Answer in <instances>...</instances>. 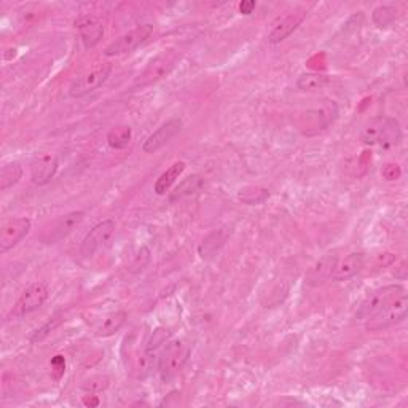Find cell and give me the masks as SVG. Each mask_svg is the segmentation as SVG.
Instances as JSON below:
<instances>
[{
	"instance_id": "obj_7",
	"label": "cell",
	"mask_w": 408,
	"mask_h": 408,
	"mask_svg": "<svg viewBox=\"0 0 408 408\" xmlns=\"http://www.w3.org/2000/svg\"><path fill=\"white\" fill-rule=\"evenodd\" d=\"M112 73V64L104 63L98 67H94L93 71L86 72L85 76L78 77L77 80L72 81L69 88V94L72 98H83L86 94L96 91L98 88L106 83L107 78Z\"/></svg>"
},
{
	"instance_id": "obj_14",
	"label": "cell",
	"mask_w": 408,
	"mask_h": 408,
	"mask_svg": "<svg viewBox=\"0 0 408 408\" xmlns=\"http://www.w3.org/2000/svg\"><path fill=\"white\" fill-rule=\"evenodd\" d=\"M338 257L337 255H324L311 265L310 270L305 275V282L311 285V287H317L324 282L332 281L333 270H335Z\"/></svg>"
},
{
	"instance_id": "obj_6",
	"label": "cell",
	"mask_w": 408,
	"mask_h": 408,
	"mask_svg": "<svg viewBox=\"0 0 408 408\" xmlns=\"http://www.w3.org/2000/svg\"><path fill=\"white\" fill-rule=\"evenodd\" d=\"M153 34L152 24H142L134 27L133 31H129L118 39H115L113 42L104 50L106 56H118V54L131 53L136 49H139L141 45H144L151 36Z\"/></svg>"
},
{
	"instance_id": "obj_10",
	"label": "cell",
	"mask_w": 408,
	"mask_h": 408,
	"mask_svg": "<svg viewBox=\"0 0 408 408\" xmlns=\"http://www.w3.org/2000/svg\"><path fill=\"white\" fill-rule=\"evenodd\" d=\"M32 222L27 217L6 220L0 228V253L5 254L21 243L31 231Z\"/></svg>"
},
{
	"instance_id": "obj_20",
	"label": "cell",
	"mask_w": 408,
	"mask_h": 408,
	"mask_svg": "<svg viewBox=\"0 0 408 408\" xmlns=\"http://www.w3.org/2000/svg\"><path fill=\"white\" fill-rule=\"evenodd\" d=\"M128 319V312L126 311H115L112 315H108L107 317H104L101 321V324L98 325L96 329V335L98 337H112L117 333L121 327H123L125 322Z\"/></svg>"
},
{
	"instance_id": "obj_19",
	"label": "cell",
	"mask_w": 408,
	"mask_h": 408,
	"mask_svg": "<svg viewBox=\"0 0 408 408\" xmlns=\"http://www.w3.org/2000/svg\"><path fill=\"white\" fill-rule=\"evenodd\" d=\"M183 171H185V163H183V161L173 163V165L169 166L166 171L160 175L158 179H156L155 187H153L155 193L160 195V196L166 195L169 192V188L174 185L175 180L180 178Z\"/></svg>"
},
{
	"instance_id": "obj_8",
	"label": "cell",
	"mask_w": 408,
	"mask_h": 408,
	"mask_svg": "<svg viewBox=\"0 0 408 408\" xmlns=\"http://www.w3.org/2000/svg\"><path fill=\"white\" fill-rule=\"evenodd\" d=\"M115 228H117V223H115V220L112 219H106V220L99 222L98 225H94L90 230V233L85 236L83 243H81L80 255L93 257L99 249L104 248L106 244L112 240Z\"/></svg>"
},
{
	"instance_id": "obj_27",
	"label": "cell",
	"mask_w": 408,
	"mask_h": 408,
	"mask_svg": "<svg viewBox=\"0 0 408 408\" xmlns=\"http://www.w3.org/2000/svg\"><path fill=\"white\" fill-rule=\"evenodd\" d=\"M148 262H151V250H148L146 246H142L139 249V253L134 255V260L131 263V268H129V271L131 273H139V271L144 270Z\"/></svg>"
},
{
	"instance_id": "obj_11",
	"label": "cell",
	"mask_w": 408,
	"mask_h": 408,
	"mask_svg": "<svg viewBox=\"0 0 408 408\" xmlns=\"http://www.w3.org/2000/svg\"><path fill=\"white\" fill-rule=\"evenodd\" d=\"M183 121L179 117H174L171 120H168L166 123H163L153 134L148 136L144 144H142V151L144 153H155L158 152L160 148L169 144L175 136L182 131Z\"/></svg>"
},
{
	"instance_id": "obj_23",
	"label": "cell",
	"mask_w": 408,
	"mask_h": 408,
	"mask_svg": "<svg viewBox=\"0 0 408 408\" xmlns=\"http://www.w3.org/2000/svg\"><path fill=\"white\" fill-rule=\"evenodd\" d=\"M133 139V129L131 126H117L108 131L107 134V144L113 151H121L126 148L129 142Z\"/></svg>"
},
{
	"instance_id": "obj_32",
	"label": "cell",
	"mask_w": 408,
	"mask_h": 408,
	"mask_svg": "<svg viewBox=\"0 0 408 408\" xmlns=\"http://www.w3.org/2000/svg\"><path fill=\"white\" fill-rule=\"evenodd\" d=\"M255 6L257 4L254 2V0H243V2L240 4V11H241V15H250L255 10Z\"/></svg>"
},
{
	"instance_id": "obj_1",
	"label": "cell",
	"mask_w": 408,
	"mask_h": 408,
	"mask_svg": "<svg viewBox=\"0 0 408 408\" xmlns=\"http://www.w3.org/2000/svg\"><path fill=\"white\" fill-rule=\"evenodd\" d=\"M180 61V53L175 50H165L161 51L146 66V69L142 71L134 80L136 88H146L151 86L156 81L166 78L169 73L174 71V67L178 66Z\"/></svg>"
},
{
	"instance_id": "obj_15",
	"label": "cell",
	"mask_w": 408,
	"mask_h": 408,
	"mask_svg": "<svg viewBox=\"0 0 408 408\" xmlns=\"http://www.w3.org/2000/svg\"><path fill=\"white\" fill-rule=\"evenodd\" d=\"M365 267V255L362 253H352L346 255L342 260H337L335 270H333L332 281L342 282L359 275Z\"/></svg>"
},
{
	"instance_id": "obj_28",
	"label": "cell",
	"mask_w": 408,
	"mask_h": 408,
	"mask_svg": "<svg viewBox=\"0 0 408 408\" xmlns=\"http://www.w3.org/2000/svg\"><path fill=\"white\" fill-rule=\"evenodd\" d=\"M64 372H66V359L64 356H54L51 359V375L53 378L56 379V382H59L61 378L64 377Z\"/></svg>"
},
{
	"instance_id": "obj_3",
	"label": "cell",
	"mask_w": 408,
	"mask_h": 408,
	"mask_svg": "<svg viewBox=\"0 0 408 408\" xmlns=\"http://www.w3.org/2000/svg\"><path fill=\"white\" fill-rule=\"evenodd\" d=\"M49 295H50V287L46 282L39 281L31 284L29 287L23 292V295L18 298V302L13 306V310L10 311L6 321L24 317L27 315H31V312L37 311L39 308H42L45 302L49 300Z\"/></svg>"
},
{
	"instance_id": "obj_29",
	"label": "cell",
	"mask_w": 408,
	"mask_h": 408,
	"mask_svg": "<svg viewBox=\"0 0 408 408\" xmlns=\"http://www.w3.org/2000/svg\"><path fill=\"white\" fill-rule=\"evenodd\" d=\"M253 192H248V190H241L240 192V200H243L244 203H248V204H260L263 203L260 198H257L258 195H268L267 190H263V188H250Z\"/></svg>"
},
{
	"instance_id": "obj_5",
	"label": "cell",
	"mask_w": 408,
	"mask_h": 408,
	"mask_svg": "<svg viewBox=\"0 0 408 408\" xmlns=\"http://www.w3.org/2000/svg\"><path fill=\"white\" fill-rule=\"evenodd\" d=\"M407 294L405 287L400 284H389L384 285V287H379L375 292L365 298V302L360 305V308L357 310V317L359 319H369L373 315H377L379 310H383L384 306L392 303L397 297Z\"/></svg>"
},
{
	"instance_id": "obj_13",
	"label": "cell",
	"mask_w": 408,
	"mask_h": 408,
	"mask_svg": "<svg viewBox=\"0 0 408 408\" xmlns=\"http://www.w3.org/2000/svg\"><path fill=\"white\" fill-rule=\"evenodd\" d=\"M76 27L81 42H83V46L88 50L96 46L101 42L102 36H104V26L93 15H81L80 18H77Z\"/></svg>"
},
{
	"instance_id": "obj_9",
	"label": "cell",
	"mask_w": 408,
	"mask_h": 408,
	"mask_svg": "<svg viewBox=\"0 0 408 408\" xmlns=\"http://www.w3.org/2000/svg\"><path fill=\"white\" fill-rule=\"evenodd\" d=\"M83 217L85 214L81 213V210H73V213L59 217L58 220H54L51 225L44 231L42 236H40V241L44 244H56L63 241L64 238L69 236L72 231L80 225Z\"/></svg>"
},
{
	"instance_id": "obj_24",
	"label": "cell",
	"mask_w": 408,
	"mask_h": 408,
	"mask_svg": "<svg viewBox=\"0 0 408 408\" xmlns=\"http://www.w3.org/2000/svg\"><path fill=\"white\" fill-rule=\"evenodd\" d=\"M397 16L399 15H397L396 6H392V5H382L373 10L372 13L373 23H375L378 27H387L396 21Z\"/></svg>"
},
{
	"instance_id": "obj_33",
	"label": "cell",
	"mask_w": 408,
	"mask_h": 408,
	"mask_svg": "<svg viewBox=\"0 0 408 408\" xmlns=\"http://www.w3.org/2000/svg\"><path fill=\"white\" fill-rule=\"evenodd\" d=\"M83 404L86 407H98L99 405V397L94 396V394H88L83 397Z\"/></svg>"
},
{
	"instance_id": "obj_2",
	"label": "cell",
	"mask_w": 408,
	"mask_h": 408,
	"mask_svg": "<svg viewBox=\"0 0 408 408\" xmlns=\"http://www.w3.org/2000/svg\"><path fill=\"white\" fill-rule=\"evenodd\" d=\"M408 312V297L407 294L397 297L396 300L379 310L377 315L367 319L365 329L369 332H379L384 329H389L392 325H397L405 321Z\"/></svg>"
},
{
	"instance_id": "obj_21",
	"label": "cell",
	"mask_w": 408,
	"mask_h": 408,
	"mask_svg": "<svg viewBox=\"0 0 408 408\" xmlns=\"http://www.w3.org/2000/svg\"><path fill=\"white\" fill-rule=\"evenodd\" d=\"M330 83V77L325 76V73H316V72H308L302 73L297 80V88L302 91H317L322 90Z\"/></svg>"
},
{
	"instance_id": "obj_26",
	"label": "cell",
	"mask_w": 408,
	"mask_h": 408,
	"mask_svg": "<svg viewBox=\"0 0 408 408\" xmlns=\"http://www.w3.org/2000/svg\"><path fill=\"white\" fill-rule=\"evenodd\" d=\"M61 322H63V317H61V316L51 317L50 321L44 325V327H40L39 330H36V333H34V335L31 337V342H32V343L42 342V340H44L46 335H50V332H53L54 329H56Z\"/></svg>"
},
{
	"instance_id": "obj_22",
	"label": "cell",
	"mask_w": 408,
	"mask_h": 408,
	"mask_svg": "<svg viewBox=\"0 0 408 408\" xmlns=\"http://www.w3.org/2000/svg\"><path fill=\"white\" fill-rule=\"evenodd\" d=\"M23 175V168L18 161H10L5 163L0 169V190L5 192V190L11 188L13 185H16Z\"/></svg>"
},
{
	"instance_id": "obj_30",
	"label": "cell",
	"mask_w": 408,
	"mask_h": 408,
	"mask_svg": "<svg viewBox=\"0 0 408 408\" xmlns=\"http://www.w3.org/2000/svg\"><path fill=\"white\" fill-rule=\"evenodd\" d=\"M107 387V379L106 378H94L91 382H88L83 384V389L88 392H98Z\"/></svg>"
},
{
	"instance_id": "obj_4",
	"label": "cell",
	"mask_w": 408,
	"mask_h": 408,
	"mask_svg": "<svg viewBox=\"0 0 408 408\" xmlns=\"http://www.w3.org/2000/svg\"><path fill=\"white\" fill-rule=\"evenodd\" d=\"M190 356V346L182 342V340H175V342H168L165 350L160 355V364L158 369L163 379H171L175 373H178L183 364L187 362Z\"/></svg>"
},
{
	"instance_id": "obj_17",
	"label": "cell",
	"mask_w": 408,
	"mask_h": 408,
	"mask_svg": "<svg viewBox=\"0 0 408 408\" xmlns=\"http://www.w3.org/2000/svg\"><path fill=\"white\" fill-rule=\"evenodd\" d=\"M231 236V228L230 227H222L219 230H214L213 233H209L204 240L201 241L198 248V254L204 260L214 257L215 254H219V250L225 246V243L228 241V238Z\"/></svg>"
},
{
	"instance_id": "obj_16",
	"label": "cell",
	"mask_w": 408,
	"mask_h": 408,
	"mask_svg": "<svg viewBox=\"0 0 408 408\" xmlns=\"http://www.w3.org/2000/svg\"><path fill=\"white\" fill-rule=\"evenodd\" d=\"M58 168H59V163L54 155L40 156V158L34 163L31 168L32 182L37 183V185H45V183H49L54 178Z\"/></svg>"
},
{
	"instance_id": "obj_31",
	"label": "cell",
	"mask_w": 408,
	"mask_h": 408,
	"mask_svg": "<svg viewBox=\"0 0 408 408\" xmlns=\"http://www.w3.org/2000/svg\"><path fill=\"white\" fill-rule=\"evenodd\" d=\"M382 174H383V178H384L386 180H396V179L399 178V175H400V169H399L397 165H386V166L383 168Z\"/></svg>"
},
{
	"instance_id": "obj_12",
	"label": "cell",
	"mask_w": 408,
	"mask_h": 408,
	"mask_svg": "<svg viewBox=\"0 0 408 408\" xmlns=\"http://www.w3.org/2000/svg\"><path fill=\"white\" fill-rule=\"evenodd\" d=\"M306 18V11L305 10H297V11H290L287 15H284L282 18L277 19V21L271 27V31L268 32V42L270 44H281L284 42L285 39L289 36H292L300 26Z\"/></svg>"
},
{
	"instance_id": "obj_25",
	"label": "cell",
	"mask_w": 408,
	"mask_h": 408,
	"mask_svg": "<svg viewBox=\"0 0 408 408\" xmlns=\"http://www.w3.org/2000/svg\"><path fill=\"white\" fill-rule=\"evenodd\" d=\"M203 187V179L201 175L195 174V175H190L183 182L179 183V187L175 188V192L173 195V200H178V198H183V196H190L196 192H200V188Z\"/></svg>"
},
{
	"instance_id": "obj_18",
	"label": "cell",
	"mask_w": 408,
	"mask_h": 408,
	"mask_svg": "<svg viewBox=\"0 0 408 408\" xmlns=\"http://www.w3.org/2000/svg\"><path fill=\"white\" fill-rule=\"evenodd\" d=\"M387 123H389V118H386V117H375L370 121H367L362 133H360V141H362V144L382 146L384 141V136H386Z\"/></svg>"
}]
</instances>
